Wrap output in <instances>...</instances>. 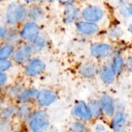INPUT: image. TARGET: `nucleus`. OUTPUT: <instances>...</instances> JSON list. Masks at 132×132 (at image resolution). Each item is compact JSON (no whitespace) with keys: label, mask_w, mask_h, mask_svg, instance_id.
Listing matches in <instances>:
<instances>
[{"label":"nucleus","mask_w":132,"mask_h":132,"mask_svg":"<svg viewBox=\"0 0 132 132\" xmlns=\"http://www.w3.org/2000/svg\"><path fill=\"white\" fill-rule=\"evenodd\" d=\"M98 72V68L95 63L87 61L82 64L79 70V72L82 76L86 78H92L96 76Z\"/></svg>","instance_id":"9b49d317"},{"label":"nucleus","mask_w":132,"mask_h":132,"mask_svg":"<svg viewBox=\"0 0 132 132\" xmlns=\"http://www.w3.org/2000/svg\"><path fill=\"white\" fill-rule=\"evenodd\" d=\"M59 1H60L62 3H66L70 4V3L72 2V1H73L74 0H59Z\"/></svg>","instance_id":"7c9ffc66"},{"label":"nucleus","mask_w":132,"mask_h":132,"mask_svg":"<svg viewBox=\"0 0 132 132\" xmlns=\"http://www.w3.org/2000/svg\"><path fill=\"white\" fill-rule=\"evenodd\" d=\"M33 52L30 45H26L19 48L14 54L13 59L14 61L18 63H23L27 61Z\"/></svg>","instance_id":"9d476101"},{"label":"nucleus","mask_w":132,"mask_h":132,"mask_svg":"<svg viewBox=\"0 0 132 132\" xmlns=\"http://www.w3.org/2000/svg\"><path fill=\"white\" fill-rule=\"evenodd\" d=\"M11 67V63L7 60H0V72L6 70Z\"/></svg>","instance_id":"393cba45"},{"label":"nucleus","mask_w":132,"mask_h":132,"mask_svg":"<svg viewBox=\"0 0 132 132\" xmlns=\"http://www.w3.org/2000/svg\"><path fill=\"white\" fill-rule=\"evenodd\" d=\"M39 28L34 22H29L27 23L22 29L21 37L26 40H32L38 35Z\"/></svg>","instance_id":"1a4fd4ad"},{"label":"nucleus","mask_w":132,"mask_h":132,"mask_svg":"<svg viewBox=\"0 0 132 132\" xmlns=\"http://www.w3.org/2000/svg\"><path fill=\"white\" fill-rule=\"evenodd\" d=\"M44 15L43 11L40 8L35 6L30 9L28 12V16L30 18L34 19V20H38V19H42Z\"/></svg>","instance_id":"aec40b11"},{"label":"nucleus","mask_w":132,"mask_h":132,"mask_svg":"<svg viewBox=\"0 0 132 132\" xmlns=\"http://www.w3.org/2000/svg\"><path fill=\"white\" fill-rule=\"evenodd\" d=\"M95 132H105V127L102 125H97L95 127Z\"/></svg>","instance_id":"bb28decb"},{"label":"nucleus","mask_w":132,"mask_h":132,"mask_svg":"<svg viewBox=\"0 0 132 132\" xmlns=\"http://www.w3.org/2000/svg\"><path fill=\"white\" fill-rule=\"evenodd\" d=\"M15 113H18V110L15 108V107H8L1 112V114H0V117H1V119H7L12 117Z\"/></svg>","instance_id":"b1692460"},{"label":"nucleus","mask_w":132,"mask_h":132,"mask_svg":"<svg viewBox=\"0 0 132 132\" xmlns=\"http://www.w3.org/2000/svg\"><path fill=\"white\" fill-rule=\"evenodd\" d=\"M24 1H27V2L28 3H30V2H33V1H36V0H24Z\"/></svg>","instance_id":"473e14b6"},{"label":"nucleus","mask_w":132,"mask_h":132,"mask_svg":"<svg viewBox=\"0 0 132 132\" xmlns=\"http://www.w3.org/2000/svg\"><path fill=\"white\" fill-rule=\"evenodd\" d=\"M73 113L76 118L81 121H90L93 117L88 106L86 105V103L83 101L78 102L75 105Z\"/></svg>","instance_id":"7ed1b4c3"},{"label":"nucleus","mask_w":132,"mask_h":132,"mask_svg":"<svg viewBox=\"0 0 132 132\" xmlns=\"http://www.w3.org/2000/svg\"><path fill=\"white\" fill-rule=\"evenodd\" d=\"M101 105L102 109L107 116L112 117L115 113V104L113 99L108 95H103L101 97Z\"/></svg>","instance_id":"f8f14e48"},{"label":"nucleus","mask_w":132,"mask_h":132,"mask_svg":"<svg viewBox=\"0 0 132 132\" xmlns=\"http://www.w3.org/2000/svg\"><path fill=\"white\" fill-rule=\"evenodd\" d=\"M27 120L28 129L31 132H46L50 127L49 117L45 111H37Z\"/></svg>","instance_id":"f257e3e1"},{"label":"nucleus","mask_w":132,"mask_h":132,"mask_svg":"<svg viewBox=\"0 0 132 132\" xmlns=\"http://www.w3.org/2000/svg\"><path fill=\"white\" fill-rule=\"evenodd\" d=\"M79 17V10L72 4H67L64 12V20L67 23L76 21Z\"/></svg>","instance_id":"2eb2a0df"},{"label":"nucleus","mask_w":132,"mask_h":132,"mask_svg":"<svg viewBox=\"0 0 132 132\" xmlns=\"http://www.w3.org/2000/svg\"><path fill=\"white\" fill-rule=\"evenodd\" d=\"M6 34V30L3 27H0V38L4 37Z\"/></svg>","instance_id":"c756f323"},{"label":"nucleus","mask_w":132,"mask_h":132,"mask_svg":"<svg viewBox=\"0 0 132 132\" xmlns=\"http://www.w3.org/2000/svg\"><path fill=\"white\" fill-rule=\"evenodd\" d=\"M57 96L54 92L49 90H42L39 92L37 97V103L41 106H48L56 101Z\"/></svg>","instance_id":"6e6552de"},{"label":"nucleus","mask_w":132,"mask_h":132,"mask_svg":"<svg viewBox=\"0 0 132 132\" xmlns=\"http://www.w3.org/2000/svg\"><path fill=\"white\" fill-rule=\"evenodd\" d=\"M127 125V117L122 112H118L113 116L111 128L113 132H124Z\"/></svg>","instance_id":"423d86ee"},{"label":"nucleus","mask_w":132,"mask_h":132,"mask_svg":"<svg viewBox=\"0 0 132 132\" xmlns=\"http://www.w3.org/2000/svg\"><path fill=\"white\" fill-rule=\"evenodd\" d=\"M88 107L91 112L92 114L94 117H99L102 114V109L101 103L96 100H92L89 102Z\"/></svg>","instance_id":"f3484780"},{"label":"nucleus","mask_w":132,"mask_h":132,"mask_svg":"<svg viewBox=\"0 0 132 132\" xmlns=\"http://www.w3.org/2000/svg\"><path fill=\"white\" fill-rule=\"evenodd\" d=\"M128 12L130 13L131 15H132V5H131V6H130V7L128 9Z\"/></svg>","instance_id":"2f4dec72"},{"label":"nucleus","mask_w":132,"mask_h":132,"mask_svg":"<svg viewBox=\"0 0 132 132\" xmlns=\"http://www.w3.org/2000/svg\"><path fill=\"white\" fill-rule=\"evenodd\" d=\"M112 52V46L105 43H95L92 45L90 53L94 57L103 59L108 56Z\"/></svg>","instance_id":"20e7f679"},{"label":"nucleus","mask_w":132,"mask_h":132,"mask_svg":"<svg viewBox=\"0 0 132 132\" xmlns=\"http://www.w3.org/2000/svg\"><path fill=\"white\" fill-rule=\"evenodd\" d=\"M32 51L34 52H39L42 50L45 45V41L41 37L37 36L32 40H31V43L30 44Z\"/></svg>","instance_id":"a211bd4d"},{"label":"nucleus","mask_w":132,"mask_h":132,"mask_svg":"<svg viewBox=\"0 0 132 132\" xmlns=\"http://www.w3.org/2000/svg\"><path fill=\"white\" fill-rule=\"evenodd\" d=\"M6 79H7L6 75L5 74V73H0V85L5 83V82H6Z\"/></svg>","instance_id":"c85d7f7f"},{"label":"nucleus","mask_w":132,"mask_h":132,"mask_svg":"<svg viewBox=\"0 0 132 132\" xmlns=\"http://www.w3.org/2000/svg\"><path fill=\"white\" fill-rule=\"evenodd\" d=\"M13 52L12 46L7 45L0 49V60H5L12 54Z\"/></svg>","instance_id":"5701e85b"},{"label":"nucleus","mask_w":132,"mask_h":132,"mask_svg":"<svg viewBox=\"0 0 132 132\" xmlns=\"http://www.w3.org/2000/svg\"><path fill=\"white\" fill-rule=\"evenodd\" d=\"M18 114L19 118L28 119L31 116V107L28 104H24L22 106L19 110H18Z\"/></svg>","instance_id":"412c9836"},{"label":"nucleus","mask_w":132,"mask_h":132,"mask_svg":"<svg viewBox=\"0 0 132 132\" xmlns=\"http://www.w3.org/2000/svg\"><path fill=\"white\" fill-rule=\"evenodd\" d=\"M123 64L124 61L122 57L117 56L114 58L112 65L116 74L120 73L122 71V68H123Z\"/></svg>","instance_id":"4be33fe9"},{"label":"nucleus","mask_w":132,"mask_h":132,"mask_svg":"<svg viewBox=\"0 0 132 132\" xmlns=\"http://www.w3.org/2000/svg\"><path fill=\"white\" fill-rule=\"evenodd\" d=\"M82 18L88 22L95 23L99 21L104 15L103 11L97 6H90L85 9L82 12Z\"/></svg>","instance_id":"39448f33"},{"label":"nucleus","mask_w":132,"mask_h":132,"mask_svg":"<svg viewBox=\"0 0 132 132\" xmlns=\"http://www.w3.org/2000/svg\"><path fill=\"white\" fill-rule=\"evenodd\" d=\"M121 34H122V32L118 28H113L112 30H110V36L112 37H118L119 36H121Z\"/></svg>","instance_id":"a878e982"},{"label":"nucleus","mask_w":132,"mask_h":132,"mask_svg":"<svg viewBox=\"0 0 132 132\" xmlns=\"http://www.w3.org/2000/svg\"><path fill=\"white\" fill-rule=\"evenodd\" d=\"M130 32H132V25L130 27Z\"/></svg>","instance_id":"72a5a7b5"},{"label":"nucleus","mask_w":132,"mask_h":132,"mask_svg":"<svg viewBox=\"0 0 132 132\" xmlns=\"http://www.w3.org/2000/svg\"><path fill=\"white\" fill-rule=\"evenodd\" d=\"M39 92L35 89H29L21 93L18 97V101L21 103H24L34 99H37Z\"/></svg>","instance_id":"dca6fc26"},{"label":"nucleus","mask_w":132,"mask_h":132,"mask_svg":"<svg viewBox=\"0 0 132 132\" xmlns=\"http://www.w3.org/2000/svg\"><path fill=\"white\" fill-rule=\"evenodd\" d=\"M77 28L81 33L85 35L94 34L99 30V27L95 23L91 22H79Z\"/></svg>","instance_id":"4468645a"},{"label":"nucleus","mask_w":132,"mask_h":132,"mask_svg":"<svg viewBox=\"0 0 132 132\" xmlns=\"http://www.w3.org/2000/svg\"><path fill=\"white\" fill-rule=\"evenodd\" d=\"M126 65L128 69L132 72V56L128 58V59L126 60Z\"/></svg>","instance_id":"cd10ccee"},{"label":"nucleus","mask_w":132,"mask_h":132,"mask_svg":"<svg viewBox=\"0 0 132 132\" xmlns=\"http://www.w3.org/2000/svg\"><path fill=\"white\" fill-rule=\"evenodd\" d=\"M26 16V10L22 5L17 3L11 4L6 12V19L10 24L20 22Z\"/></svg>","instance_id":"f03ea898"},{"label":"nucleus","mask_w":132,"mask_h":132,"mask_svg":"<svg viewBox=\"0 0 132 132\" xmlns=\"http://www.w3.org/2000/svg\"><path fill=\"white\" fill-rule=\"evenodd\" d=\"M100 77L103 82L110 84L114 81L116 77V72L112 64H106L103 66L99 72Z\"/></svg>","instance_id":"ddd939ff"},{"label":"nucleus","mask_w":132,"mask_h":132,"mask_svg":"<svg viewBox=\"0 0 132 132\" xmlns=\"http://www.w3.org/2000/svg\"><path fill=\"white\" fill-rule=\"evenodd\" d=\"M46 66L41 60L34 59L31 60L26 67V74L30 77H34L42 73L45 70Z\"/></svg>","instance_id":"0eeeda50"},{"label":"nucleus","mask_w":132,"mask_h":132,"mask_svg":"<svg viewBox=\"0 0 132 132\" xmlns=\"http://www.w3.org/2000/svg\"><path fill=\"white\" fill-rule=\"evenodd\" d=\"M70 132H90L88 127L81 122H75L70 126Z\"/></svg>","instance_id":"6ab92c4d"}]
</instances>
